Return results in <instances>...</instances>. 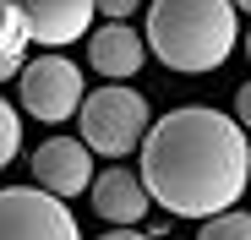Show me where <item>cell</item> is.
Listing matches in <instances>:
<instances>
[{
    "instance_id": "cell-1",
    "label": "cell",
    "mask_w": 251,
    "mask_h": 240,
    "mask_svg": "<svg viewBox=\"0 0 251 240\" xmlns=\"http://www.w3.org/2000/svg\"><path fill=\"white\" fill-rule=\"evenodd\" d=\"M142 186L175 218H219L235 213L251 186V142L246 126L224 109L180 104L158 115L142 137Z\"/></svg>"
},
{
    "instance_id": "cell-2",
    "label": "cell",
    "mask_w": 251,
    "mask_h": 240,
    "mask_svg": "<svg viewBox=\"0 0 251 240\" xmlns=\"http://www.w3.org/2000/svg\"><path fill=\"white\" fill-rule=\"evenodd\" d=\"M142 38L170 71L207 76L235 55L240 11H235V0H153Z\"/></svg>"
},
{
    "instance_id": "cell-3",
    "label": "cell",
    "mask_w": 251,
    "mask_h": 240,
    "mask_svg": "<svg viewBox=\"0 0 251 240\" xmlns=\"http://www.w3.org/2000/svg\"><path fill=\"white\" fill-rule=\"evenodd\" d=\"M76 126H82V142L88 153H104V158H126L131 147H142L148 137V98L126 82H104L99 93L82 98L76 109Z\"/></svg>"
},
{
    "instance_id": "cell-4",
    "label": "cell",
    "mask_w": 251,
    "mask_h": 240,
    "mask_svg": "<svg viewBox=\"0 0 251 240\" xmlns=\"http://www.w3.org/2000/svg\"><path fill=\"white\" fill-rule=\"evenodd\" d=\"M0 240H82L76 213L38 186L0 191Z\"/></svg>"
},
{
    "instance_id": "cell-5",
    "label": "cell",
    "mask_w": 251,
    "mask_h": 240,
    "mask_svg": "<svg viewBox=\"0 0 251 240\" xmlns=\"http://www.w3.org/2000/svg\"><path fill=\"white\" fill-rule=\"evenodd\" d=\"M82 98H88V88H82V66L66 60V55H38L22 66V109L33 120H44V126H60V120H71L82 109Z\"/></svg>"
},
{
    "instance_id": "cell-6",
    "label": "cell",
    "mask_w": 251,
    "mask_h": 240,
    "mask_svg": "<svg viewBox=\"0 0 251 240\" xmlns=\"http://www.w3.org/2000/svg\"><path fill=\"white\" fill-rule=\"evenodd\" d=\"M33 186L71 202V196L93 191V153L82 137H50L33 147Z\"/></svg>"
},
{
    "instance_id": "cell-7",
    "label": "cell",
    "mask_w": 251,
    "mask_h": 240,
    "mask_svg": "<svg viewBox=\"0 0 251 240\" xmlns=\"http://www.w3.org/2000/svg\"><path fill=\"white\" fill-rule=\"evenodd\" d=\"M17 11L27 17L33 44H44L50 55H60L66 44H76V38L88 44L99 0H17Z\"/></svg>"
},
{
    "instance_id": "cell-8",
    "label": "cell",
    "mask_w": 251,
    "mask_h": 240,
    "mask_svg": "<svg viewBox=\"0 0 251 240\" xmlns=\"http://www.w3.org/2000/svg\"><path fill=\"white\" fill-rule=\"evenodd\" d=\"M148 60V38L131 27V22H104L88 33V66L109 82H126V76H137Z\"/></svg>"
},
{
    "instance_id": "cell-9",
    "label": "cell",
    "mask_w": 251,
    "mask_h": 240,
    "mask_svg": "<svg viewBox=\"0 0 251 240\" xmlns=\"http://www.w3.org/2000/svg\"><path fill=\"white\" fill-rule=\"evenodd\" d=\"M88 196H93V213L109 218V224H120V229L142 224V218H148V202H153L137 169H104V175L93 180Z\"/></svg>"
},
{
    "instance_id": "cell-10",
    "label": "cell",
    "mask_w": 251,
    "mask_h": 240,
    "mask_svg": "<svg viewBox=\"0 0 251 240\" xmlns=\"http://www.w3.org/2000/svg\"><path fill=\"white\" fill-rule=\"evenodd\" d=\"M27 44H33L27 17L17 11V0H0V82L22 71V55H27Z\"/></svg>"
},
{
    "instance_id": "cell-11",
    "label": "cell",
    "mask_w": 251,
    "mask_h": 240,
    "mask_svg": "<svg viewBox=\"0 0 251 240\" xmlns=\"http://www.w3.org/2000/svg\"><path fill=\"white\" fill-rule=\"evenodd\" d=\"M197 240H251V213H219V218H207L197 229Z\"/></svg>"
},
{
    "instance_id": "cell-12",
    "label": "cell",
    "mask_w": 251,
    "mask_h": 240,
    "mask_svg": "<svg viewBox=\"0 0 251 240\" xmlns=\"http://www.w3.org/2000/svg\"><path fill=\"white\" fill-rule=\"evenodd\" d=\"M17 147H22V120H17V109L0 98V169L17 158Z\"/></svg>"
},
{
    "instance_id": "cell-13",
    "label": "cell",
    "mask_w": 251,
    "mask_h": 240,
    "mask_svg": "<svg viewBox=\"0 0 251 240\" xmlns=\"http://www.w3.org/2000/svg\"><path fill=\"white\" fill-rule=\"evenodd\" d=\"M142 6V0H99V11H104V22H131V11Z\"/></svg>"
},
{
    "instance_id": "cell-14",
    "label": "cell",
    "mask_w": 251,
    "mask_h": 240,
    "mask_svg": "<svg viewBox=\"0 0 251 240\" xmlns=\"http://www.w3.org/2000/svg\"><path fill=\"white\" fill-rule=\"evenodd\" d=\"M235 120L251 131V82H240V93H235Z\"/></svg>"
},
{
    "instance_id": "cell-15",
    "label": "cell",
    "mask_w": 251,
    "mask_h": 240,
    "mask_svg": "<svg viewBox=\"0 0 251 240\" xmlns=\"http://www.w3.org/2000/svg\"><path fill=\"white\" fill-rule=\"evenodd\" d=\"M99 240H153V235H142V229H109V235H99Z\"/></svg>"
},
{
    "instance_id": "cell-16",
    "label": "cell",
    "mask_w": 251,
    "mask_h": 240,
    "mask_svg": "<svg viewBox=\"0 0 251 240\" xmlns=\"http://www.w3.org/2000/svg\"><path fill=\"white\" fill-rule=\"evenodd\" d=\"M235 11H251V0H235Z\"/></svg>"
},
{
    "instance_id": "cell-17",
    "label": "cell",
    "mask_w": 251,
    "mask_h": 240,
    "mask_svg": "<svg viewBox=\"0 0 251 240\" xmlns=\"http://www.w3.org/2000/svg\"><path fill=\"white\" fill-rule=\"evenodd\" d=\"M246 60H251V27H246Z\"/></svg>"
}]
</instances>
